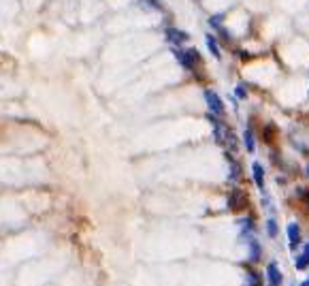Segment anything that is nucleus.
Listing matches in <instances>:
<instances>
[{
    "label": "nucleus",
    "instance_id": "19",
    "mask_svg": "<svg viewBox=\"0 0 309 286\" xmlns=\"http://www.w3.org/2000/svg\"><path fill=\"white\" fill-rule=\"evenodd\" d=\"M299 196H301L303 201L309 205V190H305V188H299Z\"/></svg>",
    "mask_w": 309,
    "mask_h": 286
},
{
    "label": "nucleus",
    "instance_id": "10",
    "mask_svg": "<svg viewBox=\"0 0 309 286\" xmlns=\"http://www.w3.org/2000/svg\"><path fill=\"white\" fill-rule=\"evenodd\" d=\"M243 143H245V150L249 152V154H254L256 152V139H254V131L247 126L245 131H243Z\"/></svg>",
    "mask_w": 309,
    "mask_h": 286
},
{
    "label": "nucleus",
    "instance_id": "14",
    "mask_svg": "<svg viewBox=\"0 0 309 286\" xmlns=\"http://www.w3.org/2000/svg\"><path fill=\"white\" fill-rule=\"evenodd\" d=\"M294 265H297V269H299V271H305V269L309 267V265H307V261L303 259V256H301V254L297 256V259H294Z\"/></svg>",
    "mask_w": 309,
    "mask_h": 286
},
{
    "label": "nucleus",
    "instance_id": "13",
    "mask_svg": "<svg viewBox=\"0 0 309 286\" xmlns=\"http://www.w3.org/2000/svg\"><path fill=\"white\" fill-rule=\"evenodd\" d=\"M247 286H262V278L258 271H247Z\"/></svg>",
    "mask_w": 309,
    "mask_h": 286
},
{
    "label": "nucleus",
    "instance_id": "3",
    "mask_svg": "<svg viewBox=\"0 0 309 286\" xmlns=\"http://www.w3.org/2000/svg\"><path fill=\"white\" fill-rule=\"evenodd\" d=\"M243 244H247V261L249 263H258L260 261V254H262V248H260V241L254 237V235H249Z\"/></svg>",
    "mask_w": 309,
    "mask_h": 286
},
{
    "label": "nucleus",
    "instance_id": "20",
    "mask_svg": "<svg viewBox=\"0 0 309 286\" xmlns=\"http://www.w3.org/2000/svg\"><path fill=\"white\" fill-rule=\"evenodd\" d=\"M301 256H303V259L307 261V265H309V244H307V246L303 248V254H301Z\"/></svg>",
    "mask_w": 309,
    "mask_h": 286
},
{
    "label": "nucleus",
    "instance_id": "16",
    "mask_svg": "<svg viewBox=\"0 0 309 286\" xmlns=\"http://www.w3.org/2000/svg\"><path fill=\"white\" fill-rule=\"evenodd\" d=\"M271 133H275V128H273V126H266V128H264V141H266V143L273 141V139H271Z\"/></svg>",
    "mask_w": 309,
    "mask_h": 286
},
{
    "label": "nucleus",
    "instance_id": "17",
    "mask_svg": "<svg viewBox=\"0 0 309 286\" xmlns=\"http://www.w3.org/2000/svg\"><path fill=\"white\" fill-rule=\"evenodd\" d=\"M220 20H222V15H214L211 20H209V24H211V26L216 28V30H218V28L222 26V22H220Z\"/></svg>",
    "mask_w": 309,
    "mask_h": 286
},
{
    "label": "nucleus",
    "instance_id": "21",
    "mask_svg": "<svg viewBox=\"0 0 309 286\" xmlns=\"http://www.w3.org/2000/svg\"><path fill=\"white\" fill-rule=\"evenodd\" d=\"M303 175H305V177H309V165L305 167V173H303Z\"/></svg>",
    "mask_w": 309,
    "mask_h": 286
},
{
    "label": "nucleus",
    "instance_id": "18",
    "mask_svg": "<svg viewBox=\"0 0 309 286\" xmlns=\"http://www.w3.org/2000/svg\"><path fill=\"white\" fill-rule=\"evenodd\" d=\"M143 3H147L151 9H158V11H162V5L158 3V0H143Z\"/></svg>",
    "mask_w": 309,
    "mask_h": 286
},
{
    "label": "nucleus",
    "instance_id": "5",
    "mask_svg": "<svg viewBox=\"0 0 309 286\" xmlns=\"http://www.w3.org/2000/svg\"><path fill=\"white\" fill-rule=\"evenodd\" d=\"M237 226H239V239H241V241H245L249 235H254V231H256V224H254V220H252L249 216L239 218Z\"/></svg>",
    "mask_w": 309,
    "mask_h": 286
},
{
    "label": "nucleus",
    "instance_id": "9",
    "mask_svg": "<svg viewBox=\"0 0 309 286\" xmlns=\"http://www.w3.org/2000/svg\"><path fill=\"white\" fill-rule=\"evenodd\" d=\"M252 177H254L258 190H260V192H266V190H264V169H262L260 163H252Z\"/></svg>",
    "mask_w": 309,
    "mask_h": 286
},
{
    "label": "nucleus",
    "instance_id": "11",
    "mask_svg": "<svg viewBox=\"0 0 309 286\" xmlns=\"http://www.w3.org/2000/svg\"><path fill=\"white\" fill-rule=\"evenodd\" d=\"M277 233H279V224H277L275 216H269V218H266V235H269L271 239H275Z\"/></svg>",
    "mask_w": 309,
    "mask_h": 286
},
{
    "label": "nucleus",
    "instance_id": "4",
    "mask_svg": "<svg viewBox=\"0 0 309 286\" xmlns=\"http://www.w3.org/2000/svg\"><path fill=\"white\" fill-rule=\"evenodd\" d=\"M247 207V196L241 188H235L228 194V209H245Z\"/></svg>",
    "mask_w": 309,
    "mask_h": 286
},
{
    "label": "nucleus",
    "instance_id": "7",
    "mask_svg": "<svg viewBox=\"0 0 309 286\" xmlns=\"http://www.w3.org/2000/svg\"><path fill=\"white\" fill-rule=\"evenodd\" d=\"M286 233H288V246L294 250V248H297V246L301 244V239H303L299 222H290V224H288V228H286Z\"/></svg>",
    "mask_w": 309,
    "mask_h": 286
},
{
    "label": "nucleus",
    "instance_id": "8",
    "mask_svg": "<svg viewBox=\"0 0 309 286\" xmlns=\"http://www.w3.org/2000/svg\"><path fill=\"white\" fill-rule=\"evenodd\" d=\"M266 280H269L271 286H279L284 282V276H282V269H279V265L273 261L266 265Z\"/></svg>",
    "mask_w": 309,
    "mask_h": 286
},
{
    "label": "nucleus",
    "instance_id": "23",
    "mask_svg": "<svg viewBox=\"0 0 309 286\" xmlns=\"http://www.w3.org/2000/svg\"><path fill=\"white\" fill-rule=\"evenodd\" d=\"M269 286H271V284H269Z\"/></svg>",
    "mask_w": 309,
    "mask_h": 286
},
{
    "label": "nucleus",
    "instance_id": "12",
    "mask_svg": "<svg viewBox=\"0 0 309 286\" xmlns=\"http://www.w3.org/2000/svg\"><path fill=\"white\" fill-rule=\"evenodd\" d=\"M205 43H207V47L209 51L214 53V58H220V47H218V41L214 34H205Z\"/></svg>",
    "mask_w": 309,
    "mask_h": 286
},
{
    "label": "nucleus",
    "instance_id": "15",
    "mask_svg": "<svg viewBox=\"0 0 309 286\" xmlns=\"http://www.w3.org/2000/svg\"><path fill=\"white\" fill-rule=\"evenodd\" d=\"M235 94H237L239 98H241V101H243V98H247V90H245V83H239V85H237V90H235Z\"/></svg>",
    "mask_w": 309,
    "mask_h": 286
},
{
    "label": "nucleus",
    "instance_id": "6",
    "mask_svg": "<svg viewBox=\"0 0 309 286\" xmlns=\"http://www.w3.org/2000/svg\"><path fill=\"white\" fill-rule=\"evenodd\" d=\"M166 41L171 43V45H184V43H188L190 34L184 32V30H179V28H166V32H164Z\"/></svg>",
    "mask_w": 309,
    "mask_h": 286
},
{
    "label": "nucleus",
    "instance_id": "2",
    "mask_svg": "<svg viewBox=\"0 0 309 286\" xmlns=\"http://www.w3.org/2000/svg\"><path fill=\"white\" fill-rule=\"evenodd\" d=\"M203 96H205V103H207L209 113H214V116H222V113H224V103H222V98H220L214 90H209V88L203 92Z\"/></svg>",
    "mask_w": 309,
    "mask_h": 286
},
{
    "label": "nucleus",
    "instance_id": "1",
    "mask_svg": "<svg viewBox=\"0 0 309 286\" xmlns=\"http://www.w3.org/2000/svg\"><path fill=\"white\" fill-rule=\"evenodd\" d=\"M173 53H175L177 62L184 66V68H188V70H194L196 64L201 62V53H199V49H179V47H175Z\"/></svg>",
    "mask_w": 309,
    "mask_h": 286
},
{
    "label": "nucleus",
    "instance_id": "22",
    "mask_svg": "<svg viewBox=\"0 0 309 286\" xmlns=\"http://www.w3.org/2000/svg\"><path fill=\"white\" fill-rule=\"evenodd\" d=\"M301 286H309V280H305V282H301Z\"/></svg>",
    "mask_w": 309,
    "mask_h": 286
}]
</instances>
